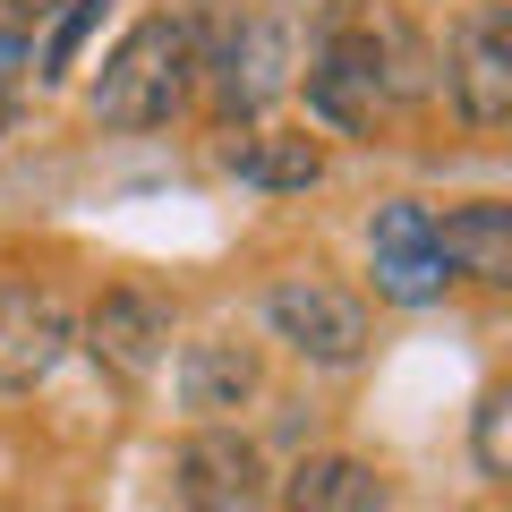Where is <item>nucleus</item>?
<instances>
[{
	"label": "nucleus",
	"mask_w": 512,
	"mask_h": 512,
	"mask_svg": "<svg viewBox=\"0 0 512 512\" xmlns=\"http://www.w3.org/2000/svg\"><path fill=\"white\" fill-rule=\"evenodd\" d=\"M265 453L231 427H197L171 461V512H265Z\"/></svg>",
	"instance_id": "4"
},
{
	"label": "nucleus",
	"mask_w": 512,
	"mask_h": 512,
	"mask_svg": "<svg viewBox=\"0 0 512 512\" xmlns=\"http://www.w3.org/2000/svg\"><path fill=\"white\" fill-rule=\"evenodd\" d=\"M248 393H256V350H248V342H231V333L188 342V359H180V402L197 410V419H231Z\"/></svg>",
	"instance_id": "13"
},
{
	"label": "nucleus",
	"mask_w": 512,
	"mask_h": 512,
	"mask_svg": "<svg viewBox=\"0 0 512 512\" xmlns=\"http://www.w3.org/2000/svg\"><path fill=\"white\" fill-rule=\"evenodd\" d=\"M60 0H9V18H52Z\"/></svg>",
	"instance_id": "17"
},
{
	"label": "nucleus",
	"mask_w": 512,
	"mask_h": 512,
	"mask_svg": "<svg viewBox=\"0 0 512 512\" xmlns=\"http://www.w3.org/2000/svg\"><path fill=\"white\" fill-rule=\"evenodd\" d=\"M222 171L248 180V188L291 197V188H316V180H325V154H316V137H299V128H239L231 146H222Z\"/></svg>",
	"instance_id": "11"
},
{
	"label": "nucleus",
	"mask_w": 512,
	"mask_h": 512,
	"mask_svg": "<svg viewBox=\"0 0 512 512\" xmlns=\"http://www.w3.org/2000/svg\"><path fill=\"white\" fill-rule=\"evenodd\" d=\"M69 350V308L35 282H0V393H35Z\"/></svg>",
	"instance_id": "8"
},
{
	"label": "nucleus",
	"mask_w": 512,
	"mask_h": 512,
	"mask_svg": "<svg viewBox=\"0 0 512 512\" xmlns=\"http://www.w3.org/2000/svg\"><path fill=\"white\" fill-rule=\"evenodd\" d=\"M436 256L444 274H470V282H512V205L470 197L436 222Z\"/></svg>",
	"instance_id": "10"
},
{
	"label": "nucleus",
	"mask_w": 512,
	"mask_h": 512,
	"mask_svg": "<svg viewBox=\"0 0 512 512\" xmlns=\"http://www.w3.org/2000/svg\"><path fill=\"white\" fill-rule=\"evenodd\" d=\"M453 103L470 128H504L512 120V9L504 0H478L470 18L453 26Z\"/></svg>",
	"instance_id": "7"
},
{
	"label": "nucleus",
	"mask_w": 512,
	"mask_h": 512,
	"mask_svg": "<svg viewBox=\"0 0 512 512\" xmlns=\"http://www.w3.org/2000/svg\"><path fill=\"white\" fill-rule=\"evenodd\" d=\"M291 69H299V18L282 9V0H265L256 18L231 26V43H222V60H214V103H222V120L265 111L282 86H291Z\"/></svg>",
	"instance_id": "2"
},
{
	"label": "nucleus",
	"mask_w": 512,
	"mask_h": 512,
	"mask_svg": "<svg viewBox=\"0 0 512 512\" xmlns=\"http://www.w3.org/2000/svg\"><path fill=\"white\" fill-rule=\"evenodd\" d=\"M103 9H111V0H60V9H52V35H43L35 52H26V69H35L43 86H60V77L77 69V52L94 43V26H103Z\"/></svg>",
	"instance_id": "14"
},
{
	"label": "nucleus",
	"mask_w": 512,
	"mask_h": 512,
	"mask_svg": "<svg viewBox=\"0 0 512 512\" xmlns=\"http://www.w3.org/2000/svg\"><path fill=\"white\" fill-rule=\"evenodd\" d=\"M308 111L342 137L376 128L384 111V35L376 26H325V43L308 52Z\"/></svg>",
	"instance_id": "3"
},
{
	"label": "nucleus",
	"mask_w": 512,
	"mask_h": 512,
	"mask_svg": "<svg viewBox=\"0 0 512 512\" xmlns=\"http://www.w3.org/2000/svg\"><path fill=\"white\" fill-rule=\"evenodd\" d=\"M470 453L487 478H512V393H478V419H470Z\"/></svg>",
	"instance_id": "15"
},
{
	"label": "nucleus",
	"mask_w": 512,
	"mask_h": 512,
	"mask_svg": "<svg viewBox=\"0 0 512 512\" xmlns=\"http://www.w3.org/2000/svg\"><path fill=\"white\" fill-rule=\"evenodd\" d=\"M367 265H376V299H393V308H436L444 282H453L444 256H436V222L410 197L367 214Z\"/></svg>",
	"instance_id": "6"
},
{
	"label": "nucleus",
	"mask_w": 512,
	"mask_h": 512,
	"mask_svg": "<svg viewBox=\"0 0 512 512\" xmlns=\"http://www.w3.org/2000/svg\"><path fill=\"white\" fill-rule=\"evenodd\" d=\"M384 478L367 470L359 453H308L291 478H282V512H384Z\"/></svg>",
	"instance_id": "12"
},
{
	"label": "nucleus",
	"mask_w": 512,
	"mask_h": 512,
	"mask_svg": "<svg viewBox=\"0 0 512 512\" xmlns=\"http://www.w3.org/2000/svg\"><path fill=\"white\" fill-rule=\"evenodd\" d=\"M26 77V43H18V26H0V94Z\"/></svg>",
	"instance_id": "16"
},
{
	"label": "nucleus",
	"mask_w": 512,
	"mask_h": 512,
	"mask_svg": "<svg viewBox=\"0 0 512 512\" xmlns=\"http://www.w3.org/2000/svg\"><path fill=\"white\" fill-rule=\"evenodd\" d=\"M188 86H197V43H188V26L180 18H137L111 43V60L94 69L86 103H94L103 128H163L188 103Z\"/></svg>",
	"instance_id": "1"
},
{
	"label": "nucleus",
	"mask_w": 512,
	"mask_h": 512,
	"mask_svg": "<svg viewBox=\"0 0 512 512\" xmlns=\"http://www.w3.org/2000/svg\"><path fill=\"white\" fill-rule=\"evenodd\" d=\"M265 325L316 367H350L367 350V308L350 291H333V282H316V274L274 282V291H265Z\"/></svg>",
	"instance_id": "5"
},
{
	"label": "nucleus",
	"mask_w": 512,
	"mask_h": 512,
	"mask_svg": "<svg viewBox=\"0 0 512 512\" xmlns=\"http://www.w3.org/2000/svg\"><path fill=\"white\" fill-rule=\"evenodd\" d=\"M86 350L111 367L120 384H146L171 350V308L154 291H103L86 316Z\"/></svg>",
	"instance_id": "9"
}]
</instances>
